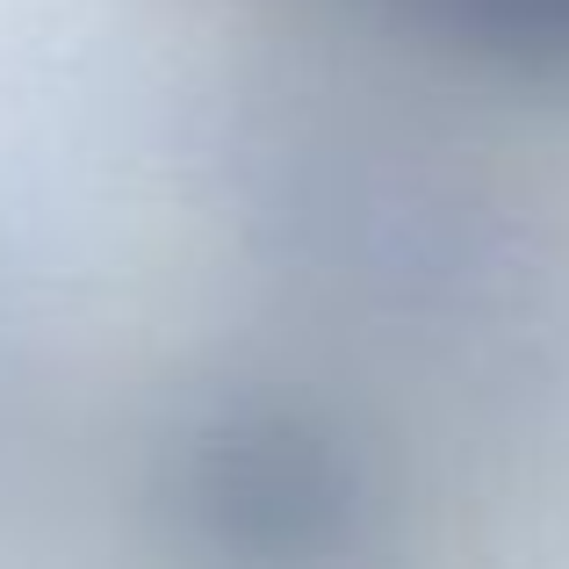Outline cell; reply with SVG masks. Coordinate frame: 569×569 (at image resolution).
<instances>
[{
    "label": "cell",
    "mask_w": 569,
    "mask_h": 569,
    "mask_svg": "<svg viewBox=\"0 0 569 569\" xmlns=\"http://www.w3.org/2000/svg\"><path fill=\"white\" fill-rule=\"evenodd\" d=\"M440 8L469 14L476 29L527 51H569V0H440Z\"/></svg>",
    "instance_id": "obj_1"
}]
</instances>
